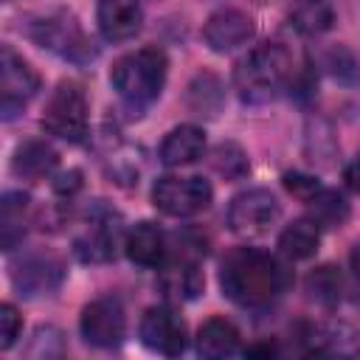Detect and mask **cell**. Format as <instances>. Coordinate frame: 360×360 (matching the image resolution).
Here are the masks:
<instances>
[{
	"instance_id": "25",
	"label": "cell",
	"mask_w": 360,
	"mask_h": 360,
	"mask_svg": "<svg viewBox=\"0 0 360 360\" xmlns=\"http://www.w3.org/2000/svg\"><path fill=\"white\" fill-rule=\"evenodd\" d=\"M307 295L312 301H318L321 307H335L343 295V276L338 273V267L323 264V267L312 270L307 276Z\"/></svg>"
},
{
	"instance_id": "3",
	"label": "cell",
	"mask_w": 360,
	"mask_h": 360,
	"mask_svg": "<svg viewBox=\"0 0 360 360\" xmlns=\"http://www.w3.org/2000/svg\"><path fill=\"white\" fill-rule=\"evenodd\" d=\"M166 73H169V59L160 48L149 45V48H138L124 53L121 59H115L112 70H110V82L112 90L118 93L121 104L141 115L143 110H149L163 84H166Z\"/></svg>"
},
{
	"instance_id": "2",
	"label": "cell",
	"mask_w": 360,
	"mask_h": 360,
	"mask_svg": "<svg viewBox=\"0 0 360 360\" xmlns=\"http://www.w3.org/2000/svg\"><path fill=\"white\" fill-rule=\"evenodd\" d=\"M292 82V53L281 42H264L250 48L233 70V84L245 104H267L278 98L284 90H290Z\"/></svg>"
},
{
	"instance_id": "15",
	"label": "cell",
	"mask_w": 360,
	"mask_h": 360,
	"mask_svg": "<svg viewBox=\"0 0 360 360\" xmlns=\"http://www.w3.org/2000/svg\"><path fill=\"white\" fill-rule=\"evenodd\" d=\"M98 31L107 42H127L143 25V8L138 0H98Z\"/></svg>"
},
{
	"instance_id": "8",
	"label": "cell",
	"mask_w": 360,
	"mask_h": 360,
	"mask_svg": "<svg viewBox=\"0 0 360 360\" xmlns=\"http://www.w3.org/2000/svg\"><path fill=\"white\" fill-rule=\"evenodd\" d=\"M121 242V217L107 205H93L87 225L73 239V253L87 264H101L115 259Z\"/></svg>"
},
{
	"instance_id": "24",
	"label": "cell",
	"mask_w": 360,
	"mask_h": 360,
	"mask_svg": "<svg viewBox=\"0 0 360 360\" xmlns=\"http://www.w3.org/2000/svg\"><path fill=\"white\" fill-rule=\"evenodd\" d=\"M222 98H225V96H222V84H219V79L211 76V73H200V76L188 84V96H186L188 110H191L194 115H208V118H214V115L219 112Z\"/></svg>"
},
{
	"instance_id": "34",
	"label": "cell",
	"mask_w": 360,
	"mask_h": 360,
	"mask_svg": "<svg viewBox=\"0 0 360 360\" xmlns=\"http://www.w3.org/2000/svg\"><path fill=\"white\" fill-rule=\"evenodd\" d=\"M352 270L360 276V242L352 248Z\"/></svg>"
},
{
	"instance_id": "6",
	"label": "cell",
	"mask_w": 360,
	"mask_h": 360,
	"mask_svg": "<svg viewBox=\"0 0 360 360\" xmlns=\"http://www.w3.org/2000/svg\"><path fill=\"white\" fill-rule=\"evenodd\" d=\"M214 188L205 177H158L152 186V202L158 211H163L166 217H194L200 211H205L211 205Z\"/></svg>"
},
{
	"instance_id": "29",
	"label": "cell",
	"mask_w": 360,
	"mask_h": 360,
	"mask_svg": "<svg viewBox=\"0 0 360 360\" xmlns=\"http://www.w3.org/2000/svg\"><path fill=\"white\" fill-rule=\"evenodd\" d=\"M284 188L292 194V197H298L301 202H307V200H312L323 186L312 177V174H301V172H287L284 174Z\"/></svg>"
},
{
	"instance_id": "4",
	"label": "cell",
	"mask_w": 360,
	"mask_h": 360,
	"mask_svg": "<svg viewBox=\"0 0 360 360\" xmlns=\"http://www.w3.org/2000/svg\"><path fill=\"white\" fill-rule=\"evenodd\" d=\"M25 34L45 51L62 56L73 65H87L96 59V45L70 11H48L28 22Z\"/></svg>"
},
{
	"instance_id": "9",
	"label": "cell",
	"mask_w": 360,
	"mask_h": 360,
	"mask_svg": "<svg viewBox=\"0 0 360 360\" xmlns=\"http://www.w3.org/2000/svg\"><path fill=\"white\" fill-rule=\"evenodd\" d=\"M65 264L48 250H28L11 264V287L22 298H42L62 287Z\"/></svg>"
},
{
	"instance_id": "17",
	"label": "cell",
	"mask_w": 360,
	"mask_h": 360,
	"mask_svg": "<svg viewBox=\"0 0 360 360\" xmlns=\"http://www.w3.org/2000/svg\"><path fill=\"white\" fill-rule=\"evenodd\" d=\"M59 166V155L51 143L45 141H25L14 149V158H11V172L14 177L20 180H28V183H39L45 177H51Z\"/></svg>"
},
{
	"instance_id": "26",
	"label": "cell",
	"mask_w": 360,
	"mask_h": 360,
	"mask_svg": "<svg viewBox=\"0 0 360 360\" xmlns=\"http://www.w3.org/2000/svg\"><path fill=\"white\" fill-rule=\"evenodd\" d=\"M211 169L222 177V180H242L248 172H250V163H248V155L239 143L233 141H222L214 146L211 152Z\"/></svg>"
},
{
	"instance_id": "7",
	"label": "cell",
	"mask_w": 360,
	"mask_h": 360,
	"mask_svg": "<svg viewBox=\"0 0 360 360\" xmlns=\"http://www.w3.org/2000/svg\"><path fill=\"white\" fill-rule=\"evenodd\" d=\"M39 76L37 70L11 48L3 45L0 51V115L11 121L22 112V107L37 96Z\"/></svg>"
},
{
	"instance_id": "30",
	"label": "cell",
	"mask_w": 360,
	"mask_h": 360,
	"mask_svg": "<svg viewBox=\"0 0 360 360\" xmlns=\"http://www.w3.org/2000/svg\"><path fill=\"white\" fill-rule=\"evenodd\" d=\"M20 315L14 309V304H3L0 307V349H11L14 340L20 338Z\"/></svg>"
},
{
	"instance_id": "1",
	"label": "cell",
	"mask_w": 360,
	"mask_h": 360,
	"mask_svg": "<svg viewBox=\"0 0 360 360\" xmlns=\"http://www.w3.org/2000/svg\"><path fill=\"white\" fill-rule=\"evenodd\" d=\"M292 284L290 267L262 248H233L219 264V287L225 298L245 309L273 307Z\"/></svg>"
},
{
	"instance_id": "14",
	"label": "cell",
	"mask_w": 360,
	"mask_h": 360,
	"mask_svg": "<svg viewBox=\"0 0 360 360\" xmlns=\"http://www.w3.org/2000/svg\"><path fill=\"white\" fill-rule=\"evenodd\" d=\"M256 34L253 20L239 8H219L202 25V39L214 53H231L248 45Z\"/></svg>"
},
{
	"instance_id": "10",
	"label": "cell",
	"mask_w": 360,
	"mask_h": 360,
	"mask_svg": "<svg viewBox=\"0 0 360 360\" xmlns=\"http://www.w3.org/2000/svg\"><path fill=\"white\" fill-rule=\"evenodd\" d=\"M79 332H82L84 343H90L96 349H115V346H121L124 338H127L124 304L115 295H101V298L90 301L82 309Z\"/></svg>"
},
{
	"instance_id": "19",
	"label": "cell",
	"mask_w": 360,
	"mask_h": 360,
	"mask_svg": "<svg viewBox=\"0 0 360 360\" xmlns=\"http://www.w3.org/2000/svg\"><path fill=\"white\" fill-rule=\"evenodd\" d=\"M239 352V329L225 318H208L197 329V354L208 360L231 357Z\"/></svg>"
},
{
	"instance_id": "23",
	"label": "cell",
	"mask_w": 360,
	"mask_h": 360,
	"mask_svg": "<svg viewBox=\"0 0 360 360\" xmlns=\"http://www.w3.org/2000/svg\"><path fill=\"white\" fill-rule=\"evenodd\" d=\"M290 20H292V28L298 34L315 37V34H323L332 28L335 11L326 0H298L295 8L290 11Z\"/></svg>"
},
{
	"instance_id": "13",
	"label": "cell",
	"mask_w": 360,
	"mask_h": 360,
	"mask_svg": "<svg viewBox=\"0 0 360 360\" xmlns=\"http://www.w3.org/2000/svg\"><path fill=\"white\" fill-rule=\"evenodd\" d=\"M158 287L169 301H194L202 287H205V276L197 264L194 256H188V250H169V259L160 264V276H158Z\"/></svg>"
},
{
	"instance_id": "12",
	"label": "cell",
	"mask_w": 360,
	"mask_h": 360,
	"mask_svg": "<svg viewBox=\"0 0 360 360\" xmlns=\"http://www.w3.org/2000/svg\"><path fill=\"white\" fill-rule=\"evenodd\" d=\"M141 343L158 354L166 357H177L186 352L188 346V332H186V321L177 315V309L160 304V307H149L141 318L138 326Z\"/></svg>"
},
{
	"instance_id": "18",
	"label": "cell",
	"mask_w": 360,
	"mask_h": 360,
	"mask_svg": "<svg viewBox=\"0 0 360 360\" xmlns=\"http://www.w3.org/2000/svg\"><path fill=\"white\" fill-rule=\"evenodd\" d=\"M202 152H205V132L194 124H180L163 138L158 155L163 166H188L200 160Z\"/></svg>"
},
{
	"instance_id": "31",
	"label": "cell",
	"mask_w": 360,
	"mask_h": 360,
	"mask_svg": "<svg viewBox=\"0 0 360 360\" xmlns=\"http://www.w3.org/2000/svg\"><path fill=\"white\" fill-rule=\"evenodd\" d=\"M79 188H82V172L79 169H68V172L53 177V191L59 197H73Z\"/></svg>"
},
{
	"instance_id": "11",
	"label": "cell",
	"mask_w": 360,
	"mask_h": 360,
	"mask_svg": "<svg viewBox=\"0 0 360 360\" xmlns=\"http://www.w3.org/2000/svg\"><path fill=\"white\" fill-rule=\"evenodd\" d=\"M281 217L278 200L267 188H245L239 191L228 205V225L233 233L242 236H259L267 233Z\"/></svg>"
},
{
	"instance_id": "32",
	"label": "cell",
	"mask_w": 360,
	"mask_h": 360,
	"mask_svg": "<svg viewBox=\"0 0 360 360\" xmlns=\"http://www.w3.org/2000/svg\"><path fill=\"white\" fill-rule=\"evenodd\" d=\"M343 180H346V186H349L354 194H360V152H357V155L352 158V163L346 166Z\"/></svg>"
},
{
	"instance_id": "28",
	"label": "cell",
	"mask_w": 360,
	"mask_h": 360,
	"mask_svg": "<svg viewBox=\"0 0 360 360\" xmlns=\"http://www.w3.org/2000/svg\"><path fill=\"white\" fill-rule=\"evenodd\" d=\"M329 68H332V76L343 84H357L360 82V62L346 48H335L329 53Z\"/></svg>"
},
{
	"instance_id": "5",
	"label": "cell",
	"mask_w": 360,
	"mask_h": 360,
	"mask_svg": "<svg viewBox=\"0 0 360 360\" xmlns=\"http://www.w3.org/2000/svg\"><path fill=\"white\" fill-rule=\"evenodd\" d=\"M87 127H90V107L84 90L73 82L56 84L42 112V129L59 141L82 143L87 138Z\"/></svg>"
},
{
	"instance_id": "27",
	"label": "cell",
	"mask_w": 360,
	"mask_h": 360,
	"mask_svg": "<svg viewBox=\"0 0 360 360\" xmlns=\"http://www.w3.org/2000/svg\"><path fill=\"white\" fill-rule=\"evenodd\" d=\"M25 354L28 357H62L65 354V335L56 326H37Z\"/></svg>"
},
{
	"instance_id": "20",
	"label": "cell",
	"mask_w": 360,
	"mask_h": 360,
	"mask_svg": "<svg viewBox=\"0 0 360 360\" xmlns=\"http://www.w3.org/2000/svg\"><path fill=\"white\" fill-rule=\"evenodd\" d=\"M28 208H31V200L22 191H8L3 197V202H0V245H3V250H14L17 242H22Z\"/></svg>"
},
{
	"instance_id": "21",
	"label": "cell",
	"mask_w": 360,
	"mask_h": 360,
	"mask_svg": "<svg viewBox=\"0 0 360 360\" xmlns=\"http://www.w3.org/2000/svg\"><path fill=\"white\" fill-rule=\"evenodd\" d=\"M318 245H321V228H318L309 217L290 222V225L281 231V236H278V250H281V256H287L290 262H301V259L315 256Z\"/></svg>"
},
{
	"instance_id": "16",
	"label": "cell",
	"mask_w": 360,
	"mask_h": 360,
	"mask_svg": "<svg viewBox=\"0 0 360 360\" xmlns=\"http://www.w3.org/2000/svg\"><path fill=\"white\" fill-rule=\"evenodd\" d=\"M124 250H127V259L138 267H160L169 259V239L158 222L143 219L127 231Z\"/></svg>"
},
{
	"instance_id": "33",
	"label": "cell",
	"mask_w": 360,
	"mask_h": 360,
	"mask_svg": "<svg viewBox=\"0 0 360 360\" xmlns=\"http://www.w3.org/2000/svg\"><path fill=\"white\" fill-rule=\"evenodd\" d=\"M276 352H278V349H276L273 343H259V346L245 349V354H250V357H253V354H276Z\"/></svg>"
},
{
	"instance_id": "22",
	"label": "cell",
	"mask_w": 360,
	"mask_h": 360,
	"mask_svg": "<svg viewBox=\"0 0 360 360\" xmlns=\"http://www.w3.org/2000/svg\"><path fill=\"white\" fill-rule=\"evenodd\" d=\"M307 208H309V219L323 228V231H335V228H343L346 219H349V202L343 194L332 191V188H321L312 200H307Z\"/></svg>"
}]
</instances>
